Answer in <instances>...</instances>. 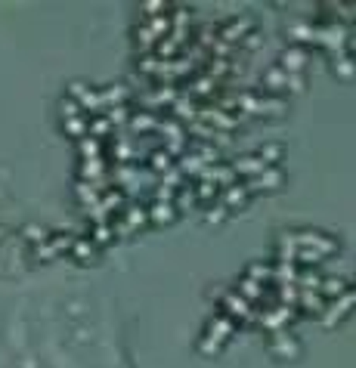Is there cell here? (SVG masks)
I'll return each mask as SVG.
<instances>
[{"instance_id":"1","label":"cell","mask_w":356,"mask_h":368,"mask_svg":"<svg viewBox=\"0 0 356 368\" xmlns=\"http://www.w3.org/2000/svg\"><path fill=\"white\" fill-rule=\"evenodd\" d=\"M232 331H236V322H232L226 312L214 316L211 322H208V328H205V334H201V341H199V353H201V356H217L220 349H223V343L232 337Z\"/></svg>"},{"instance_id":"2","label":"cell","mask_w":356,"mask_h":368,"mask_svg":"<svg viewBox=\"0 0 356 368\" xmlns=\"http://www.w3.org/2000/svg\"><path fill=\"white\" fill-rule=\"evenodd\" d=\"M285 235L294 242V248H313V251H319L322 257H329V254H335L337 251L335 238L325 235V232H319V229H294V232H285Z\"/></svg>"},{"instance_id":"3","label":"cell","mask_w":356,"mask_h":368,"mask_svg":"<svg viewBox=\"0 0 356 368\" xmlns=\"http://www.w3.org/2000/svg\"><path fill=\"white\" fill-rule=\"evenodd\" d=\"M217 300L223 303V312H226L230 319H242V322L251 325V322H257V316H260V312H257L245 297H238L236 291H220Z\"/></svg>"},{"instance_id":"4","label":"cell","mask_w":356,"mask_h":368,"mask_svg":"<svg viewBox=\"0 0 356 368\" xmlns=\"http://www.w3.org/2000/svg\"><path fill=\"white\" fill-rule=\"evenodd\" d=\"M269 353L282 362H291L300 356V343H298V337L288 334V331H273V337H269Z\"/></svg>"},{"instance_id":"5","label":"cell","mask_w":356,"mask_h":368,"mask_svg":"<svg viewBox=\"0 0 356 368\" xmlns=\"http://www.w3.org/2000/svg\"><path fill=\"white\" fill-rule=\"evenodd\" d=\"M251 28H254V22H251L248 16H242V19H230V22H223V25H217V41H223V44H230V47H238L245 38H248Z\"/></svg>"},{"instance_id":"6","label":"cell","mask_w":356,"mask_h":368,"mask_svg":"<svg viewBox=\"0 0 356 368\" xmlns=\"http://www.w3.org/2000/svg\"><path fill=\"white\" fill-rule=\"evenodd\" d=\"M294 319H298V310H294V306L276 303L273 310H263V316H257V322H260L263 328L273 334V331H285V325L294 322Z\"/></svg>"},{"instance_id":"7","label":"cell","mask_w":356,"mask_h":368,"mask_svg":"<svg viewBox=\"0 0 356 368\" xmlns=\"http://www.w3.org/2000/svg\"><path fill=\"white\" fill-rule=\"evenodd\" d=\"M69 96L81 106L84 115H102V102H100V90L87 87V84H71Z\"/></svg>"},{"instance_id":"8","label":"cell","mask_w":356,"mask_h":368,"mask_svg":"<svg viewBox=\"0 0 356 368\" xmlns=\"http://www.w3.org/2000/svg\"><path fill=\"white\" fill-rule=\"evenodd\" d=\"M307 62H310V53L304 50V47L291 44L282 50V59H279V69L285 71V75H304Z\"/></svg>"},{"instance_id":"9","label":"cell","mask_w":356,"mask_h":368,"mask_svg":"<svg viewBox=\"0 0 356 368\" xmlns=\"http://www.w3.org/2000/svg\"><path fill=\"white\" fill-rule=\"evenodd\" d=\"M230 168H232V174L242 176V180H254V176H260L263 170H267V164H263L254 152H248V155H238Z\"/></svg>"},{"instance_id":"10","label":"cell","mask_w":356,"mask_h":368,"mask_svg":"<svg viewBox=\"0 0 356 368\" xmlns=\"http://www.w3.org/2000/svg\"><path fill=\"white\" fill-rule=\"evenodd\" d=\"M285 183V176H282L279 168H267L260 176H254V180H248L245 186H248V192H276V189Z\"/></svg>"},{"instance_id":"11","label":"cell","mask_w":356,"mask_h":368,"mask_svg":"<svg viewBox=\"0 0 356 368\" xmlns=\"http://www.w3.org/2000/svg\"><path fill=\"white\" fill-rule=\"evenodd\" d=\"M356 306V300H353V294H341L337 300H331V303H325V312H322V325H335V322H341L344 316H347L350 310Z\"/></svg>"},{"instance_id":"12","label":"cell","mask_w":356,"mask_h":368,"mask_svg":"<svg viewBox=\"0 0 356 368\" xmlns=\"http://www.w3.org/2000/svg\"><path fill=\"white\" fill-rule=\"evenodd\" d=\"M199 180H201V183H214L217 189H226V186H232V183H236V174H232L230 164H214V168H205V170H201Z\"/></svg>"},{"instance_id":"13","label":"cell","mask_w":356,"mask_h":368,"mask_svg":"<svg viewBox=\"0 0 356 368\" xmlns=\"http://www.w3.org/2000/svg\"><path fill=\"white\" fill-rule=\"evenodd\" d=\"M248 198H251V192H248L245 183H232V186L220 189V195H217V201L226 207V211H230V207H242Z\"/></svg>"},{"instance_id":"14","label":"cell","mask_w":356,"mask_h":368,"mask_svg":"<svg viewBox=\"0 0 356 368\" xmlns=\"http://www.w3.org/2000/svg\"><path fill=\"white\" fill-rule=\"evenodd\" d=\"M127 100H131V90H127L124 84H109V87L100 90L102 112H106V108H115V106H127Z\"/></svg>"},{"instance_id":"15","label":"cell","mask_w":356,"mask_h":368,"mask_svg":"<svg viewBox=\"0 0 356 368\" xmlns=\"http://www.w3.org/2000/svg\"><path fill=\"white\" fill-rule=\"evenodd\" d=\"M260 84H263V90H267V93L282 96V90H285V84H288V75L279 69V65H269V69L260 75Z\"/></svg>"},{"instance_id":"16","label":"cell","mask_w":356,"mask_h":368,"mask_svg":"<svg viewBox=\"0 0 356 368\" xmlns=\"http://www.w3.org/2000/svg\"><path fill=\"white\" fill-rule=\"evenodd\" d=\"M170 115H174V121H180V124H192V121L199 118V106H195V100H189V96H180V100L170 106Z\"/></svg>"},{"instance_id":"17","label":"cell","mask_w":356,"mask_h":368,"mask_svg":"<svg viewBox=\"0 0 356 368\" xmlns=\"http://www.w3.org/2000/svg\"><path fill=\"white\" fill-rule=\"evenodd\" d=\"M217 93V81L208 75H195L189 81V100H208V96Z\"/></svg>"},{"instance_id":"18","label":"cell","mask_w":356,"mask_h":368,"mask_svg":"<svg viewBox=\"0 0 356 368\" xmlns=\"http://www.w3.org/2000/svg\"><path fill=\"white\" fill-rule=\"evenodd\" d=\"M127 127H131L133 133H152L158 127V118H155V112H146V108H140V112L131 115Z\"/></svg>"},{"instance_id":"19","label":"cell","mask_w":356,"mask_h":368,"mask_svg":"<svg viewBox=\"0 0 356 368\" xmlns=\"http://www.w3.org/2000/svg\"><path fill=\"white\" fill-rule=\"evenodd\" d=\"M288 102L282 100V96H273V93H260V112L263 118H279V115H285Z\"/></svg>"},{"instance_id":"20","label":"cell","mask_w":356,"mask_h":368,"mask_svg":"<svg viewBox=\"0 0 356 368\" xmlns=\"http://www.w3.org/2000/svg\"><path fill=\"white\" fill-rule=\"evenodd\" d=\"M146 211H149V223H155V226H170L177 220L174 205H162V201H155V205L146 207Z\"/></svg>"},{"instance_id":"21","label":"cell","mask_w":356,"mask_h":368,"mask_svg":"<svg viewBox=\"0 0 356 368\" xmlns=\"http://www.w3.org/2000/svg\"><path fill=\"white\" fill-rule=\"evenodd\" d=\"M325 303H329V300H325L319 291H300V300H298L300 310H304V312H313V316H322V312H325Z\"/></svg>"},{"instance_id":"22","label":"cell","mask_w":356,"mask_h":368,"mask_svg":"<svg viewBox=\"0 0 356 368\" xmlns=\"http://www.w3.org/2000/svg\"><path fill=\"white\" fill-rule=\"evenodd\" d=\"M331 65H335V75L341 78V81H350V78H356V59L347 56V50L335 53V56H331Z\"/></svg>"},{"instance_id":"23","label":"cell","mask_w":356,"mask_h":368,"mask_svg":"<svg viewBox=\"0 0 356 368\" xmlns=\"http://www.w3.org/2000/svg\"><path fill=\"white\" fill-rule=\"evenodd\" d=\"M350 285L341 279V275H331V279H322V285H319V294H322L325 300H337L341 294H347Z\"/></svg>"},{"instance_id":"24","label":"cell","mask_w":356,"mask_h":368,"mask_svg":"<svg viewBox=\"0 0 356 368\" xmlns=\"http://www.w3.org/2000/svg\"><path fill=\"white\" fill-rule=\"evenodd\" d=\"M69 254L75 257L78 263H90V260H96V244L90 242V238L75 235V244H71V251H69Z\"/></svg>"},{"instance_id":"25","label":"cell","mask_w":356,"mask_h":368,"mask_svg":"<svg viewBox=\"0 0 356 368\" xmlns=\"http://www.w3.org/2000/svg\"><path fill=\"white\" fill-rule=\"evenodd\" d=\"M121 220H124V223L131 226L133 232H137V229H143V226L149 223V211H146L143 205H131V207H124V214H121Z\"/></svg>"},{"instance_id":"26","label":"cell","mask_w":356,"mask_h":368,"mask_svg":"<svg viewBox=\"0 0 356 368\" xmlns=\"http://www.w3.org/2000/svg\"><path fill=\"white\" fill-rule=\"evenodd\" d=\"M257 158H260L267 168H279V161H282V155H285V149H282V143H263L260 149L254 152Z\"/></svg>"},{"instance_id":"27","label":"cell","mask_w":356,"mask_h":368,"mask_svg":"<svg viewBox=\"0 0 356 368\" xmlns=\"http://www.w3.org/2000/svg\"><path fill=\"white\" fill-rule=\"evenodd\" d=\"M177 170H180L183 176H201V170H205V164L199 161V155H192V152H183L180 158H177Z\"/></svg>"},{"instance_id":"28","label":"cell","mask_w":356,"mask_h":368,"mask_svg":"<svg viewBox=\"0 0 356 368\" xmlns=\"http://www.w3.org/2000/svg\"><path fill=\"white\" fill-rule=\"evenodd\" d=\"M236 294H238V297H245L251 306H254L257 300H263V294H267V288H263V285H257V281H251V279H238Z\"/></svg>"},{"instance_id":"29","label":"cell","mask_w":356,"mask_h":368,"mask_svg":"<svg viewBox=\"0 0 356 368\" xmlns=\"http://www.w3.org/2000/svg\"><path fill=\"white\" fill-rule=\"evenodd\" d=\"M298 263H276L273 266V285H294L298 281Z\"/></svg>"},{"instance_id":"30","label":"cell","mask_w":356,"mask_h":368,"mask_svg":"<svg viewBox=\"0 0 356 368\" xmlns=\"http://www.w3.org/2000/svg\"><path fill=\"white\" fill-rule=\"evenodd\" d=\"M112 130H115V127L109 124L102 115H87V137H93V139H100V143H102V139H106Z\"/></svg>"},{"instance_id":"31","label":"cell","mask_w":356,"mask_h":368,"mask_svg":"<svg viewBox=\"0 0 356 368\" xmlns=\"http://www.w3.org/2000/svg\"><path fill=\"white\" fill-rule=\"evenodd\" d=\"M75 192H78V201H81L84 207H93V205H100V189H96V183H84V180H78V186H75Z\"/></svg>"},{"instance_id":"32","label":"cell","mask_w":356,"mask_h":368,"mask_svg":"<svg viewBox=\"0 0 356 368\" xmlns=\"http://www.w3.org/2000/svg\"><path fill=\"white\" fill-rule=\"evenodd\" d=\"M245 279H251V281H257V285L269 288V285H273V266H267V263H251L248 273H245Z\"/></svg>"},{"instance_id":"33","label":"cell","mask_w":356,"mask_h":368,"mask_svg":"<svg viewBox=\"0 0 356 368\" xmlns=\"http://www.w3.org/2000/svg\"><path fill=\"white\" fill-rule=\"evenodd\" d=\"M137 71L140 75H146V78H158V71H162V59H158L155 53H140Z\"/></svg>"},{"instance_id":"34","label":"cell","mask_w":356,"mask_h":368,"mask_svg":"<svg viewBox=\"0 0 356 368\" xmlns=\"http://www.w3.org/2000/svg\"><path fill=\"white\" fill-rule=\"evenodd\" d=\"M155 130L164 137V143H170V139H186V127H183L180 121H174V118L162 121V124H158Z\"/></svg>"},{"instance_id":"35","label":"cell","mask_w":356,"mask_h":368,"mask_svg":"<svg viewBox=\"0 0 356 368\" xmlns=\"http://www.w3.org/2000/svg\"><path fill=\"white\" fill-rule=\"evenodd\" d=\"M78 152H81V161H90V158H102V143L93 137L78 139Z\"/></svg>"},{"instance_id":"36","label":"cell","mask_w":356,"mask_h":368,"mask_svg":"<svg viewBox=\"0 0 356 368\" xmlns=\"http://www.w3.org/2000/svg\"><path fill=\"white\" fill-rule=\"evenodd\" d=\"M63 130L69 133L71 139H84V137H87V115H81V118H65L63 121Z\"/></svg>"},{"instance_id":"37","label":"cell","mask_w":356,"mask_h":368,"mask_svg":"<svg viewBox=\"0 0 356 368\" xmlns=\"http://www.w3.org/2000/svg\"><path fill=\"white\" fill-rule=\"evenodd\" d=\"M131 106H115V108H106V112H102V118L109 121V124L112 127H124L127 121H131Z\"/></svg>"},{"instance_id":"38","label":"cell","mask_w":356,"mask_h":368,"mask_svg":"<svg viewBox=\"0 0 356 368\" xmlns=\"http://www.w3.org/2000/svg\"><path fill=\"white\" fill-rule=\"evenodd\" d=\"M294 285H298L300 291H319L322 275H319L316 269H304V273H298V281H294Z\"/></svg>"},{"instance_id":"39","label":"cell","mask_w":356,"mask_h":368,"mask_svg":"<svg viewBox=\"0 0 356 368\" xmlns=\"http://www.w3.org/2000/svg\"><path fill=\"white\" fill-rule=\"evenodd\" d=\"M174 164H177V161H174V158H170L164 149H158V152H152V155H149V168L155 170V174H168Z\"/></svg>"},{"instance_id":"40","label":"cell","mask_w":356,"mask_h":368,"mask_svg":"<svg viewBox=\"0 0 356 368\" xmlns=\"http://www.w3.org/2000/svg\"><path fill=\"white\" fill-rule=\"evenodd\" d=\"M90 242L100 248V244H109V242H115V232H112V223H100V226H90Z\"/></svg>"},{"instance_id":"41","label":"cell","mask_w":356,"mask_h":368,"mask_svg":"<svg viewBox=\"0 0 356 368\" xmlns=\"http://www.w3.org/2000/svg\"><path fill=\"white\" fill-rule=\"evenodd\" d=\"M59 115H63V121H65V118H81L84 112H81V106H78V102L65 93L63 100H59Z\"/></svg>"},{"instance_id":"42","label":"cell","mask_w":356,"mask_h":368,"mask_svg":"<svg viewBox=\"0 0 356 368\" xmlns=\"http://www.w3.org/2000/svg\"><path fill=\"white\" fill-rule=\"evenodd\" d=\"M47 235H50V232L44 229V226H25V229H22V238H25L28 244H41V242H47Z\"/></svg>"},{"instance_id":"43","label":"cell","mask_w":356,"mask_h":368,"mask_svg":"<svg viewBox=\"0 0 356 368\" xmlns=\"http://www.w3.org/2000/svg\"><path fill=\"white\" fill-rule=\"evenodd\" d=\"M174 207H177V214H180V211H192V207H195V192H192V189H180V192H177V198H174Z\"/></svg>"},{"instance_id":"44","label":"cell","mask_w":356,"mask_h":368,"mask_svg":"<svg viewBox=\"0 0 356 368\" xmlns=\"http://www.w3.org/2000/svg\"><path fill=\"white\" fill-rule=\"evenodd\" d=\"M192 192H195V201H214L220 195V189L214 186V183H201L199 180V186H195Z\"/></svg>"},{"instance_id":"45","label":"cell","mask_w":356,"mask_h":368,"mask_svg":"<svg viewBox=\"0 0 356 368\" xmlns=\"http://www.w3.org/2000/svg\"><path fill=\"white\" fill-rule=\"evenodd\" d=\"M162 186L177 189V192H180V189H183V174H180V170H177V164L168 170V174H162Z\"/></svg>"},{"instance_id":"46","label":"cell","mask_w":356,"mask_h":368,"mask_svg":"<svg viewBox=\"0 0 356 368\" xmlns=\"http://www.w3.org/2000/svg\"><path fill=\"white\" fill-rule=\"evenodd\" d=\"M226 214H230V211H226V207L217 201V207L211 205V207H208V211H205V220H208V223H211V226H217V223H223V220H226Z\"/></svg>"},{"instance_id":"47","label":"cell","mask_w":356,"mask_h":368,"mask_svg":"<svg viewBox=\"0 0 356 368\" xmlns=\"http://www.w3.org/2000/svg\"><path fill=\"white\" fill-rule=\"evenodd\" d=\"M322 260L325 257L313 248H298V257H294V263H322Z\"/></svg>"},{"instance_id":"48","label":"cell","mask_w":356,"mask_h":368,"mask_svg":"<svg viewBox=\"0 0 356 368\" xmlns=\"http://www.w3.org/2000/svg\"><path fill=\"white\" fill-rule=\"evenodd\" d=\"M285 90H288V93H304V90H307V78L304 75H288Z\"/></svg>"},{"instance_id":"49","label":"cell","mask_w":356,"mask_h":368,"mask_svg":"<svg viewBox=\"0 0 356 368\" xmlns=\"http://www.w3.org/2000/svg\"><path fill=\"white\" fill-rule=\"evenodd\" d=\"M238 47H245V50H257V47H260V34H257V32H251L248 38H245Z\"/></svg>"},{"instance_id":"50","label":"cell","mask_w":356,"mask_h":368,"mask_svg":"<svg viewBox=\"0 0 356 368\" xmlns=\"http://www.w3.org/2000/svg\"><path fill=\"white\" fill-rule=\"evenodd\" d=\"M350 294H353V300H356V288H350Z\"/></svg>"}]
</instances>
